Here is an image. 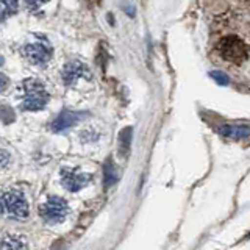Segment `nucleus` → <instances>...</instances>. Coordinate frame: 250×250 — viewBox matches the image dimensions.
Masks as SVG:
<instances>
[{
	"mask_svg": "<svg viewBox=\"0 0 250 250\" xmlns=\"http://www.w3.org/2000/svg\"><path fill=\"white\" fill-rule=\"evenodd\" d=\"M249 2H250V0H249Z\"/></svg>",
	"mask_w": 250,
	"mask_h": 250,
	"instance_id": "nucleus-20",
	"label": "nucleus"
},
{
	"mask_svg": "<svg viewBox=\"0 0 250 250\" xmlns=\"http://www.w3.org/2000/svg\"><path fill=\"white\" fill-rule=\"evenodd\" d=\"M18 11V0H0V21L8 19Z\"/></svg>",
	"mask_w": 250,
	"mask_h": 250,
	"instance_id": "nucleus-12",
	"label": "nucleus"
},
{
	"mask_svg": "<svg viewBox=\"0 0 250 250\" xmlns=\"http://www.w3.org/2000/svg\"><path fill=\"white\" fill-rule=\"evenodd\" d=\"M86 117V113H74V111H62L57 119H55L50 125L52 131L55 133H60V131H64L67 128H70L75 122H78L80 119Z\"/></svg>",
	"mask_w": 250,
	"mask_h": 250,
	"instance_id": "nucleus-9",
	"label": "nucleus"
},
{
	"mask_svg": "<svg viewBox=\"0 0 250 250\" xmlns=\"http://www.w3.org/2000/svg\"><path fill=\"white\" fill-rule=\"evenodd\" d=\"M22 106L28 111H38L47 105L49 92L45 91L44 84L36 78H28L22 82Z\"/></svg>",
	"mask_w": 250,
	"mask_h": 250,
	"instance_id": "nucleus-2",
	"label": "nucleus"
},
{
	"mask_svg": "<svg viewBox=\"0 0 250 250\" xmlns=\"http://www.w3.org/2000/svg\"><path fill=\"white\" fill-rule=\"evenodd\" d=\"M3 64V58L2 57H0V66H2Z\"/></svg>",
	"mask_w": 250,
	"mask_h": 250,
	"instance_id": "nucleus-19",
	"label": "nucleus"
},
{
	"mask_svg": "<svg viewBox=\"0 0 250 250\" xmlns=\"http://www.w3.org/2000/svg\"><path fill=\"white\" fill-rule=\"evenodd\" d=\"M39 214H41V217L45 222L58 224V222H62L67 217L69 207L61 197H52L39 207Z\"/></svg>",
	"mask_w": 250,
	"mask_h": 250,
	"instance_id": "nucleus-3",
	"label": "nucleus"
},
{
	"mask_svg": "<svg viewBox=\"0 0 250 250\" xmlns=\"http://www.w3.org/2000/svg\"><path fill=\"white\" fill-rule=\"evenodd\" d=\"M61 175H62V178H61L62 186L72 192L80 191L82 188H84L91 182L89 174H80V172L72 170V169H62Z\"/></svg>",
	"mask_w": 250,
	"mask_h": 250,
	"instance_id": "nucleus-5",
	"label": "nucleus"
},
{
	"mask_svg": "<svg viewBox=\"0 0 250 250\" xmlns=\"http://www.w3.org/2000/svg\"><path fill=\"white\" fill-rule=\"evenodd\" d=\"M0 119H2L5 124H11L14 121V113L10 106H3L0 108Z\"/></svg>",
	"mask_w": 250,
	"mask_h": 250,
	"instance_id": "nucleus-15",
	"label": "nucleus"
},
{
	"mask_svg": "<svg viewBox=\"0 0 250 250\" xmlns=\"http://www.w3.org/2000/svg\"><path fill=\"white\" fill-rule=\"evenodd\" d=\"M8 84H10V80H8V77L5 74H0V92L5 91Z\"/></svg>",
	"mask_w": 250,
	"mask_h": 250,
	"instance_id": "nucleus-17",
	"label": "nucleus"
},
{
	"mask_svg": "<svg viewBox=\"0 0 250 250\" xmlns=\"http://www.w3.org/2000/svg\"><path fill=\"white\" fill-rule=\"evenodd\" d=\"M8 160H10V156H8L5 152H2V150H0V167H2V166H5V164L8 163Z\"/></svg>",
	"mask_w": 250,
	"mask_h": 250,
	"instance_id": "nucleus-18",
	"label": "nucleus"
},
{
	"mask_svg": "<svg viewBox=\"0 0 250 250\" xmlns=\"http://www.w3.org/2000/svg\"><path fill=\"white\" fill-rule=\"evenodd\" d=\"M116 182H117V174H116L114 164L111 160H108L105 163V167H104V185H105V188H109Z\"/></svg>",
	"mask_w": 250,
	"mask_h": 250,
	"instance_id": "nucleus-13",
	"label": "nucleus"
},
{
	"mask_svg": "<svg viewBox=\"0 0 250 250\" xmlns=\"http://www.w3.org/2000/svg\"><path fill=\"white\" fill-rule=\"evenodd\" d=\"M45 2H49V0H25V5L30 8V10H36L38 6L44 5Z\"/></svg>",
	"mask_w": 250,
	"mask_h": 250,
	"instance_id": "nucleus-16",
	"label": "nucleus"
},
{
	"mask_svg": "<svg viewBox=\"0 0 250 250\" xmlns=\"http://www.w3.org/2000/svg\"><path fill=\"white\" fill-rule=\"evenodd\" d=\"M50 49H47L42 44H28L23 47V57L33 64H44L50 60Z\"/></svg>",
	"mask_w": 250,
	"mask_h": 250,
	"instance_id": "nucleus-7",
	"label": "nucleus"
},
{
	"mask_svg": "<svg viewBox=\"0 0 250 250\" xmlns=\"http://www.w3.org/2000/svg\"><path fill=\"white\" fill-rule=\"evenodd\" d=\"M62 83L66 86H72L77 80H80V78H89V70L86 67V64L80 61H70L69 64L64 66L62 69Z\"/></svg>",
	"mask_w": 250,
	"mask_h": 250,
	"instance_id": "nucleus-6",
	"label": "nucleus"
},
{
	"mask_svg": "<svg viewBox=\"0 0 250 250\" xmlns=\"http://www.w3.org/2000/svg\"><path fill=\"white\" fill-rule=\"evenodd\" d=\"M131 135H133V130L131 127H127L121 131L119 135V152L122 156H127L130 152V144H131Z\"/></svg>",
	"mask_w": 250,
	"mask_h": 250,
	"instance_id": "nucleus-11",
	"label": "nucleus"
},
{
	"mask_svg": "<svg viewBox=\"0 0 250 250\" xmlns=\"http://www.w3.org/2000/svg\"><path fill=\"white\" fill-rule=\"evenodd\" d=\"M209 77L219 84V86H229L230 84V77L227 75L222 70H211Z\"/></svg>",
	"mask_w": 250,
	"mask_h": 250,
	"instance_id": "nucleus-14",
	"label": "nucleus"
},
{
	"mask_svg": "<svg viewBox=\"0 0 250 250\" xmlns=\"http://www.w3.org/2000/svg\"><path fill=\"white\" fill-rule=\"evenodd\" d=\"M0 249H28L25 238L19 234H8L0 241Z\"/></svg>",
	"mask_w": 250,
	"mask_h": 250,
	"instance_id": "nucleus-10",
	"label": "nucleus"
},
{
	"mask_svg": "<svg viewBox=\"0 0 250 250\" xmlns=\"http://www.w3.org/2000/svg\"><path fill=\"white\" fill-rule=\"evenodd\" d=\"M0 213L13 221H23L30 214V207L23 192L11 189L2 195L0 199Z\"/></svg>",
	"mask_w": 250,
	"mask_h": 250,
	"instance_id": "nucleus-1",
	"label": "nucleus"
},
{
	"mask_svg": "<svg viewBox=\"0 0 250 250\" xmlns=\"http://www.w3.org/2000/svg\"><path fill=\"white\" fill-rule=\"evenodd\" d=\"M219 50H221V55L227 61L234 62V64H239V62H242L247 57L246 44L234 36L224 38L222 41L219 42Z\"/></svg>",
	"mask_w": 250,
	"mask_h": 250,
	"instance_id": "nucleus-4",
	"label": "nucleus"
},
{
	"mask_svg": "<svg viewBox=\"0 0 250 250\" xmlns=\"http://www.w3.org/2000/svg\"><path fill=\"white\" fill-rule=\"evenodd\" d=\"M219 135L229 139H249L250 125L246 124H222L219 125Z\"/></svg>",
	"mask_w": 250,
	"mask_h": 250,
	"instance_id": "nucleus-8",
	"label": "nucleus"
}]
</instances>
